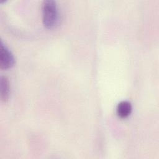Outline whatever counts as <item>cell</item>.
<instances>
[{"instance_id":"1","label":"cell","mask_w":159,"mask_h":159,"mask_svg":"<svg viewBox=\"0 0 159 159\" xmlns=\"http://www.w3.org/2000/svg\"><path fill=\"white\" fill-rule=\"evenodd\" d=\"M42 22L49 29L55 28L60 22V14L57 4L53 0L43 1L42 4Z\"/></svg>"},{"instance_id":"2","label":"cell","mask_w":159,"mask_h":159,"mask_svg":"<svg viewBox=\"0 0 159 159\" xmlns=\"http://www.w3.org/2000/svg\"><path fill=\"white\" fill-rule=\"evenodd\" d=\"M14 65V58L12 53L1 41L0 44V68L2 70H7L12 67Z\"/></svg>"},{"instance_id":"3","label":"cell","mask_w":159,"mask_h":159,"mask_svg":"<svg viewBox=\"0 0 159 159\" xmlns=\"http://www.w3.org/2000/svg\"><path fill=\"white\" fill-rule=\"evenodd\" d=\"M131 103L127 101H122L120 102L116 109L117 116L122 119L127 117L132 112Z\"/></svg>"},{"instance_id":"4","label":"cell","mask_w":159,"mask_h":159,"mask_svg":"<svg viewBox=\"0 0 159 159\" xmlns=\"http://www.w3.org/2000/svg\"><path fill=\"white\" fill-rule=\"evenodd\" d=\"M1 99L2 101H6L9 94V83L6 76H1Z\"/></svg>"}]
</instances>
